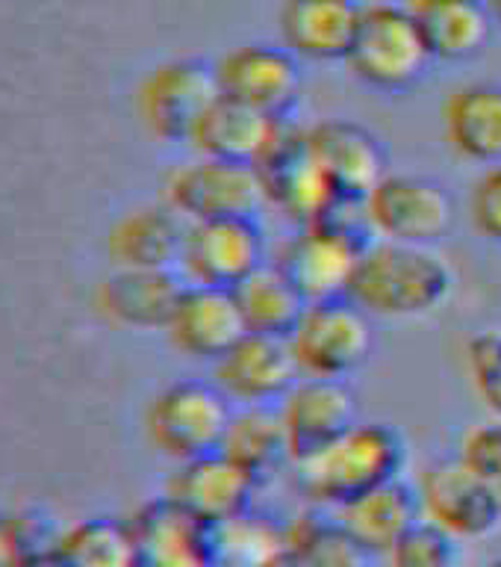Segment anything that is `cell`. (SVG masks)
Segmentation results:
<instances>
[{
    "instance_id": "cell-21",
    "label": "cell",
    "mask_w": 501,
    "mask_h": 567,
    "mask_svg": "<svg viewBox=\"0 0 501 567\" xmlns=\"http://www.w3.org/2000/svg\"><path fill=\"white\" fill-rule=\"evenodd\" d=\"M139 567H210V526L168 496L145 505L131 523Z\"/></svg>"
},
{
    "instance_id": "cell-1",
    "label": "cell",
    "mask_w": 501,
    "mask_h": 567,
    "mask_svg": "<svg viewBox=\"0 0 501 567\" xmlns=\"http://www.w3.org/2000/svg\"><path fill=\"white\" fill-rule=\"evenodd\" d=\"M455 272L437 246L372 239L354 266L348 299L384 322L425 319L449 301Z\"/></svg>"
},
{
    "instance_id": "cell-6",
    "label": "cell",
    "mask_w": 501,
    "mask_h": 567,
    "mask_svg": "<svg viewBox=\"0 0 501 567\" xmlns=\"http://www.w3.org/2000/svg\"><path fill=\"white\" fill-rule=\"evenodd\" d=\"M375 239L437 246L455 225L449 186L422 172H387L363 198Z\"/></svg>"
},
{
    "instance_id": "cell-7",
    "label": "cell",
    "mask_w": 501,
    "mask_h": 567,
    "mask_svg": "<svg viewBox=\"0 0 501 567\" xmlns=\"http://www.w3.org/2000/svg\"><path fill=\"white\" fill-rule=\"evenodd\" d=\"M233 402L212 381L184 379L159 390L148 408L150 443L175 464L221 450Z\"/></svg>"
},
{
    "instance_id": "cell-11",
    "label": "cell",
    "mask_w": 501,
    "mask_h": 567,
    "mask_svg": "<svg viewBox=\"0 0 501 567\" xmlns=\"http://www.w3.org/2000/svg\"><path fill=\"white\" fill-rule=\"evenodd\" d=\"M219 97L212 62L180 56L154 65L136 92V113L157 140L186 142L195 124Z\"/></svg>"
},
{
    "instance_id": "cell-30",
    "label": "cell",
    "mask_w": 501,
    "mask_h": 567,
    "mask_svg": "<svg viewBox=\"0 0 501 567\" xmlns=\"http://www.w3.org/2000/svg\"><path fill=\"white\" fill-rule=\"evenodd\" d=\"M286 547L304 567H366L369 553H363L352 535L340 526L334 514L304 512L286 526Z\"/></svg>"
},
{
    "instance_id": "cell-34",
    "label": "cell",
    "mask_w": 501,
    "mask_h": 567,
    "mask_svg": "<svg viewBox=\"0 0 501 567\" xmlns=\"http://www.w3.org/2000/svg\"><path fill=\"white\" fill-rule=\"evenodd\" d=\"M469 221L484 239L501 246V163L484 166L469 184Z\"/></svg>"
},
{
    "instance_id": "cell-39",
    "label": "cell",
    "mask_w": 501,
    "mask_h": 567,
    "mask_svg": "<svg viewBox=\"0 0 501 567\" xmlns=\"http://www.w3.org/2000/svg\"><path fill=\"white\" fill-rule=\"evenodd\" d=\"M481 567H501V556H495V558H487L484 565Z\"/></svg>"
},
{
    "instance_id": "cell-2",
    "label": "cell",
    "mask_w": 501,
    "mask_h": 567,
    "mask_svg": "<svg viewBox=\"0 0 501 567\" xmlns=\"http://www.w3.org/2000/svg\"><path fill=\"white\" fill-rule=\"evenodd\" d=\"M292 467L295 485L310 505L340 508L372 487L405 476L407 441L393 423L357 420L325 450L295 461Z\"/></svg>"
},
{
    "instance_id": "cell-22",
    "label": "cell",
    "mask_w": 501,
    "mask_h": 567,
    "mask_svg": "<svg viewBox=\"0 0 501 567\" xmlns=\"http://www.w3.org/2000/svg\"><path fill=\"white\" fill-rule=\"evenodd\" d=\"M186 284L175 269H115L97 290L106 317L136 331H166Z\"/></svg>"
},
{
    "instance_id": "cell-38",
    "label": "cell",
    "mask_w": 501,
    "mask_h": 567,
    "mask_svg": "<svg viewBox=\"0 0 501 567\" xmlns=\"http://www.w3.org/2000/svg\"><path fill=\"white\" fill-rule=\"evenodd\" d=\"M27 567H62L60 558L51 556V558H42V561H27Z\"/></svg>"
},
{
    "instance_id": "cell-4",
    "label": "cell",
    "mask_w": 501,
    "mask_h": 567,
    "mask_svg": "<svg viewBox=\"0 0 501 567\" xmlns=\"http://www.w3.org/2000/svg\"><path fill=\"white\" fill-rule=\"evenodd\" d=\"M343 62L363 86L384 95H401L419 86L437 60L410 7L380 0L363 3L361 24Z\"/></svg>"
},
{
    "instance_id": "cell-37",
    "label": "cell",
    "mask_w": 501,
    "mask_h": 567,
    "mask_svg": "<svg viewBox=\"0 0 501 567\" xmlns=\"http://www.w3.org/2000/svg\"><path fill=\"white\" fill-rule=\"evenodd\" d=\"M487 9H490V16L495 21V30H501V0H484Z\"/></svg>"
},
{
    "instance_id": "cell-18",
    "label": "cell",
    "mask_w": 501,
    "mask_h": 567,
    "mask_svg": "<svg viewBox=\"0 0 501 567\" xmlns=\"http://www.w3.org/2000/svg\"><path fill=\"white\" fill-rule=\"evenodd\" d=\"M361 0H283L281 44L301 62H343L361 24Z\"/></svg>"
},
{
    "instance_id": "cell-12",
    "label": "cell",
    "mask_w": 501,
    "mask_h": 567,
    "mask_svg": "<svg viewBox=\"0 0 501 567\" xmlns=\"http://www.w3.org/2000/svg\"><path fill=\"white\" fill-rule=\"evenodd\" d=\"M422 517L451 532L458 540H478L501 526L495 487L460 458H440L422 470L416 482Z\"/></svg>"
},
{
    "instance_id": "cell-28",
    "label": "cell",
    "mask_w": 501,
    "mask_h": 567,
    "mask_svg": "<svg viewBox=\"0 0 501 567\" xmlns=\"http://www.w3.org/2000/svg\"><path fill=\"white\" fill-rule=\"evenodd\" d=\"M53 556L62 567H139V547L131 523L95 517L74 526Z\"/></svg>"
},
{
    "instance_id": "cell-20",
    "label": "cell",
    "mask_w": 501,
    "mask_h": 567,
    "mask_svg": "<svg viewBox=\"0 0 501 567\" xmlns=\"http://www.w3.org/2000/svg\"><path fill=\"white\" fill-rule=\"evenodd\" d=\"M334 517L363 553L387 556L393 544L422 520V499L416 485L398 476L334 508Z\"/></svg>"
},
{
    "instance_id": "cell-16",
    "label": "cell",
    "mask_w": 501,
    "mask_h": 567,
    "mask_svg": "<svg viewBox=\"0 0 501 567\" xmlns=\"http://www.w3.org/2000/svg\"><path fill=\"white\" fill-rule=\"evenodd\" d=\"M257 482L225 452L180 461L166 485V496L207 526L230 520L251 508Z\"/></svg>"
},
{
    "instance_id": "cell-17",
    "label": "cell",
    "mask_w": 501,
    "mask_h": 567,
    "mask_svg": "<svg viewBox=\"0 0 501 567\" xmlns=\"http://www.w3.org/2000/svg\"><path fill=\"white\" fill-rule=\"evenodd\" d=\"M166 334L177 352L186 358L216 363L246 334V322L233 299V290L186 284L175 313L168 319Z\"/></svg>"
},
{
    "instance_id": "cell-33",
    "label": "cell",
    "mask_w": 501,
    "mask_h": 567,
    "mask_svg": "<svg viewBox=\"0 0 501 567\" xmlns=\"http://www.w3.org/2000/svg\"><path fill=\"white\" fill-rule=\"evenodd\" d=\"M458 458L495 487L501 503V416L490 414L481 423L469 425L460 437Z\"/></svg>"
},
{
    "instance_id": "cell-40",
    "label": "cell",
    "mask_w": 501,
    "mask_h": 567,
    "mask_svg": "<svg viewBox=\"0 0 501 567\" xmlns=\"http://www.w3.org/2000/svg\"><path fill=\"white\" fill-rule=\"evenodd\" d=\"M210 567H228V565H210Z\"/></svg>"
},
{
    "instance_id": "cell-5",
    "label": "cell",
    "mask_w": 501,
    "mask_h": 567,
    "mask_svg": "<svg viewBox=\"0 0 501 567\" xmlns=\"http://www.w3.org/2000/svg\"><path fill=\"white\" fill-rule=\"evenodd\" d=\"M286 343L301 375L348 381L372 358L375 319L348 296L307 301Z\"/></svg>"
},
{
    "instance_id": "cell-26",
    "label": "cell",
    "mask_w": 501,
    "mask_h": 567,
    "mask_svg": "<svg viewBox=\"0 0 501 567\" xmlns=\"http://www.w3.org/2000/svg\"><path fill=\"white\" fill-rule=\"evenodd\" d=\"M219 452L246 470L257 485L278 476L283 464H292L278 405H233Z\"/></svg>"
},
{
    "instance_id": "cell-31",
    "label": "cell",
    "mask_w": 501,
    "mask_h": 567,
    "mask_svg": "<svg viewBox=\"0 0 501 567\" xmlns=\"http://www.w3.org/2000/svg\"><path fill=\"white\" fill-rule=\"evenodd\" d=\"M463 540L431 520H419L416 526L393 544L387 556V567H463Z\"/></svg>"
},
{
    "instance_id": "cell-8",
    "label": "cell",
    "mask_w": 501,
    "mask_h": 567,
    "mask_svg": "<svg viewBox=\"0 0 501 567\" xmlns=\"http://www.w3.org/2000/svg\"><path fill=\"white\" fill-rule=\"evenodd\" d=\"M163 198L186 221L257 216L265 204L263 184L251 163H230L201 154L177 163L168 172Z\"/></svg>"
},
{
    "instance_id": "cell-25",
    "label": "cell",
    "mask_w": 501,
    "mask_h": 567,
    "mask_svg": "<svg viewBox=\"0 0 501 567\" xmlns=\"http://www.w3.org/2000/svg\"><path fill=\"white\" fill-rule=\"evenodd\" d=\"M281 118L257 113L251 106H242L219 92L210 110L198 118L195 131L189 133L186 145L201 157L230 159V163H251L263 154L274 133V124Z\"/></svg>"
},
{
    "instance_id": "cell-27",
    "label": "cell",
    "mask_w": 501,
    "mask_h": 567,
    "mask_svg": "<svg viewBox=\"0 0 501 567\" xmlns=\"http://www.w3.org/2000/svg\"><path fill=\"white\" fill-rule=\"evenodd\" d=\"M233 299L239 305L246 331L269 337H290L301 310L307 308V299L301 296L299 287L272 260L233 287Z\"/></svg>"
},
{
    "instance_id": "cell-35",
    "label": "cell",
    "mask_w": 501,
    "mask_h": 567,
    "mask_svg": "<svg viewBox=\"0 0 501 567\" xmlns=\"http://www.w3.org/2000/svg\"><path fill=\"white\" fill-rule=\"evenodd\" d=\"M0 567H27L24 544L18 540L15 529L0 520Z\"/></svg>"
},
{
    "instance_id": "cell-13",
    "label": "cell",
    "mask_w": 501,
    "mask_h": 567,
    "mask_svg": "<svg viewBox=\"0 0 501 567\" xmlns=\"http://www.w3.org/2000/svg\"><path fill=\"white\" fill-rule=\"evenodd\" d=\"M307 148L319 175L345 202H363L389 172L378 133L352 118H325L307 127Z\"/></svg>"
},
{
    "instance_id": "cell-15",
    "label": "cell",
    "mask_w": 501,
    "mask_h": 567,
    "mask_svg": "<svg viewBox=\"0 0 501 567\" xmlns=\"http://www.w3.org/2000/svg\"><path fill=\"white\" fill-rule=\"evenodd\" d=\"M292 464L325 450L340 434H345L357 420V396L345 379H310L301 375L286 396L278 402Z\"/></svg>"
},
{
    "instance_id": "cell-9",
    "label": "cell",
    "mask_w": 501,
    "mask_h": 567,
    "mask_svg": "<svg viewBox=\"0 0 501 567\" xmlns=\"http://www.w3.org/2000/svg\"><path fill=\"white\" fill-rule=\"evenodd\" d=\"M304 62L281 42H246L212 62L219 92L269 118H290L304 86Z\"/></svg>"
},
{
    "instance_id": "cell-10",
    "label": "cell",
    "mask_w": 501,
    "mask_h": 567,
    "mask_svg": "<svg viewBox=\"0 0 501 567\" xmlns=\"http://www.w3.org/2000/svg\"><path fill=\"white\" fill-rule=\"evenodd\" d=\"M263 264H269L265 230L257 216H230V219L186 225L177 266L189 284L233 290Z\"/></svg>"
},
{
    "instance_id": "cell-29",
    "label": "cell",
    "mask_w": 501,
    "mask_h": 567,
    "mask_svg": "<svg viewBox=\"0 0 501 567\" xmlns=\"http://www.w3.org/2000/svg\"><path fill=\"white\" fill-rule=\"evenodd\" d=\"M281 549H286V529L269 517H257L251 508L210 526L212 565L263 567Z\"/></svg>"
},
{
    "instance_id": "cell-24",
    "label": "cell",
    "mask_w": 501,
    "mask_h": 567,
    "mask_svg": "<svg viewBox=\"0 0 501 567\" xmlns=\"http://www.w3.org/2000/svg\"><path fill=\"white\" fill-rule=\"evenodd\" d=\"M410 12L437 62L476 60L495 33L484 0H410Z\"/></svg>"
},
{
    "instance_id": "cell-14",
    "label": "cell",
    "mask_w": 501,
    "mask_h": 567,
    "mask_svg": "<svg viewBox=\"0 0 501 567\" xmlns=\"http://www.w3.org/2000/svg\"><path fill=\"white\" fill-rule=\"evenodd\" d=\"M301 379L286 337L246 334L212 363V384L233 405H278Z\"/></svg>"
},
{
    "instance_id": "cell-23",
    "label": "cell",
    "mask_w": 501,
    "mask_h": 567,
    "mask_svg": "<svg viewBox=\"0 0 501 567\" xmlns=\"http://www.w3.org/2000/svg\"><path fill=\"white\" fill-rule=\"evenodd\" d=\"M186 225L166 202L124 213L106 237L115 269H171L180 264Z\"/></svg>"
},
{
    "instance_id": "cell-32",
    "label": "cell",
    "mask_w": 501,
    "mask_h": 567,
    "mask_svg": "<svg viewBox=\"0 0 501 567\" xmlns=\"http://www.w3.org/2000/svg\"><path fill=\"white\" fill-rule=\"evenodd\" d=\"M467 375L487 414L501 416V328H484L469 337Z\"/></svg>"
},
{
    "instance_id": "cell-19",
    "label": "cell",
    "mask_w": 501,
    "mask_h": 567,
    "mask_svg": "<svg viewBox=\"0 0 501 567\" xmlns=\"http://www.w3.org/2000/svg\"><path fill=\"white\" fill-rule=\"evenodd\" d=\"M442 140L458 159L476 166L501 163V83L469 80L442 97Z\"/></svg>"
},
{
    "instance_id": "cell-36",
    "label": "cell",
    "mask_w": 501,
    "mask_h": 567,
    "mask_svg": "<svg viewBox=\"0 0 501 567\" xmlns=\"http://www.w3.org/2000/svg\"><path fill=\"white\" fill-rule=\"evenodd\" d=\"M263 567H304V565H301V558L295 556L290 547H286V549H281V553H278L274 558H269Z\"/></svg>"
},
{
    "instance_id": "cell-3",
    "label": "cell",
    "mask_w": 501,
    "mask_h": 567,
    "mask_svg": "<svg viewBox=\"0 0 501 567\" xmlns=\"http://www.w3.org/2000/svg\"><path fill=\"white\" fill-rule=\"evenodd\" d=\"M372 239L363 202H336L319 219L299 225V234L283 243L272 264L307 301L336 299L348 292L357 257Z\"/></svg>"
}]
</instances>
